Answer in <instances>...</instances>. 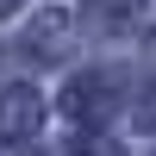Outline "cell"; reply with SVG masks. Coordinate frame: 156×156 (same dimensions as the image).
Masks as SVG:
<instances>
[{
	"instance_id": "obj_1",
	"label": "cell",
	"mask_w": 156,
	"mask_h": 156,
	"mask_svg": "<svg viewBox=\"0 0 156 156\" xmlns=\"http://www.w3.org/2000/svg\"><path fill=\"white\" fill-rule=\"evenodd\" d=\"M112 106H119V81L106 69H87V75L62 81V119L69 125H100V119H112Z\"/></svg>"
},
{
	"instance_id": "obj_2",
	"label": "cell",
	"mask_w": 156,
	"mask_h": 156,
	"mask_svg": "<svg viewBox=\"0 0 156 156\" xmlns=\"http://www.w3.org/2000/svg\"><path fill=\"white\" fill-rule=\"evenodd\" d=\"M37 119H44V100H37V87H6L0 94V137H31Z\"/></svg>"
},
{
	"instance_id": "obj_3",
	"label": "cell",
	"mask_w": 156,
	"mask_h": 156,
	"mask_svg": "<svg viewBox=\"0 0 156 156\" xmlns=\"http://www.w3.org/2000/svg\"><path fill=\"white\" fill-rule=\"evenodd\" d=\"M62 50H69V19H62V12H37V19L25 25V56L62 62Z\"/></svg>"
},
{
	"instance_id": "obj_4",
	"label": "cell",
	"mask_w": 156,
	"mask_h": 156,
	"mask_svg": "<svg viewBox=\"0 0 156 156\" xmlns=\"http://www.w3.org/2000/svg\"><path fill=\"white\" fill-rule=\"evenodd\" d=\"M144 6L150 0H81V12H87L94 31H131V25L144 19Z\"/></svg>"
},
{
	"instance_id": "obj_5",
	"label": "cell",
	"mask_w": 156,
	"mask_h": 156,
	"mask_svg": "<svg viewBox=\"0 0 156 156\" xmlns=\"http://www.w3.org/2000/svg\"><path fill=\"white\" fill-rule=\"evenodd\" d=\"M62 156H125V150L112 144V137H100L94 125H81V131H75L69 144H62Z\"/></svg>"
},
{
	"instance_id": "obj_6",
	"label": "cell",
	"mask_w": 156,
	"mask_h": 156,
	"mask_svg": "<svg viewBox=\"0 0 156 156\" xmlns=\"http://www.w3.org/2000/svg\"><path fill=\"white\" fill-rule=\"evenodd\" d=\"M137 125H144V131H156V87L137 100Z\"/></svg>"
},
{
	"instance_id": "obj_7",
	"label": "cell",
	"mask_w": 156,
	"mask_h": 156,
	"mask_svg": "<svg viewBox=\"0 0 156 156\" xmlns=\"http://www.w3.org/2000/svg\"><path fill=\"white\" fill-rule=\"evenodd\" d=\"M19 6H25V0H0V19H6V12H19Z\"/></svg>"
}]
</instances>
